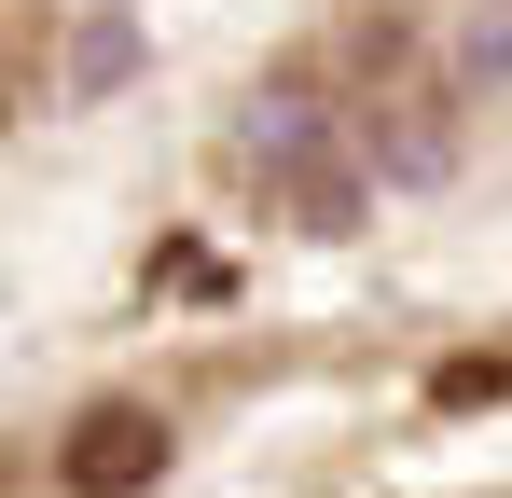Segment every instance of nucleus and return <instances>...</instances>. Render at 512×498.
Returning <instances> with one entry per match:
<instances>
[{
  "instance_id": "nucleus-1",
  "label": "nucleus",
  "mask_w": 512,
  "mask_h": 498,
  "mask_svg": "<svg viewBox=\"0 0 512 498\" xmlns=\"http://www.w3.org/2000/svg\"><path fill=\"white\" fill-rule=\"evenodd\" d=\"M250 166H263V194H277V222H305V236H346L360 222V166L333 153V111L319 97H263L250 111Z\"/></svg>"
},
{
  "instance_id": "nucleus-2",
  "label": "nucleus",
  "mask_w": 512,
  "mask_h": 498,
  "mask_svg": "<svg viewBox=\"0 0 512 498\" xmlns=\"http://www.w3.org/2000/svg\"><path fill=\"white\" fill-rule=\"evenodd\" d=\"M139 485H167V415L153 402H97L70 429V498H139Z\"/></svg>"
},
{
  "instance_id": "nucleus-3",
  "label": "nucleus",
  "mask_w": 512,
  "mask_h": 498,
  "mask_svg": "<svg viewBox=\"0 0 512 498\" xmlns=\"http://www.w3.org/2000/svg\"><path fill=\"white\" fill-rule=\"evenodd\" d=\"M374 166L429 180V166H443V125H429V111H374Z\"/></svg>"
},
{
  "instance_id": "nucleus-4",
  "label": "nucleus",
  "mask_w": 512,
  "mask_h": 498,
  "mask_svg": "<svg viewBox=\"0 0 512 498\" xmlns=\"http://www.w3.org/2000/svg\"><path fill=\"white\" fill-rule=\"evenodd\" d=\"M457 83H512V0H499V14H471V42H457Z\"/></svg>"
},
{
  "instance_id": "nucleus-5",
  "label": "nucleus",
  "mask_w": 512,
  "mask_h": 498,
  "mask_svg": "<svg viewBox=\"0 0 512 498\" xmlns=\"http://www.w3.org/2000/svg\"><path fill=\"white\" fill-rule=\"evenodd\" d=\"M70 70H84V83H125V70H139V28H125V14H97V28H84V56H70Z\"/></svg>"
},
{
  "instance_id": "nucleus-6",
  "label": "nucleus",
  "mask_w": 512,
  "mask_h": 498,
  "mask_svg": "<svg viewBox=\"0 0 512 498\" xmlns=\"http://www.w3.org/2000/svg\"><path fill=\"white\" fill-rule=\"evenodd\" d=\"M499 388H512V360H499V346H471V360H443V402H499Z\"/></svg>"
}]
</instances>
